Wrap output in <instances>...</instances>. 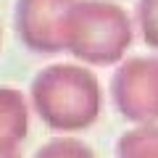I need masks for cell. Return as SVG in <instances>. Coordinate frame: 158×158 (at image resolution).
Segmentation results:
<instances>
[{
	"instance_id": "obj_1",
	"label": "cell",
	"mask_w": 158,
	"mask_h": 158,
	"mask_svg": "<svg viewBox=\"0 0 158 158\" xmlns=\"http://www.w3.org/2000/svg\"><path fill=\"white\" fill-rule=\"evenodd\" d=\"M85 6L90 27L82 29V37L74 50L95 63H108L118 58V53L129 42V21L111 3H85Z\"/></svg>"
},
{
	"instance_id": "obj_2",
	"label": "cell",
	"mask_w": 158,
	"mask_h": 158,
	"mask_svg": "<svg viewBox=\"0 0 158 158\" xmlns=\"http://www.w3.org/2000/svg\"><path fill=\"white\" fill-rule=\"evenodd\" d=\"M121 158H158V129H140L121 140Z\"/></svg>"
},
{
	"instance_id": "obj_3",
	"label": "cell",
	"mask_w": 158,
	"mask_h": 158,
	"mask_svg": "<svg viewBox=\"0 0 158 158\" xmlns=\"http://www.w3.org/2000/svg\"><path fill=\"white\" fill-rule=\"evenodd\" d=\"M140 21H142L145 40L158 48V0H142L140 3Z\"/></svg>"
}]
</instances>
